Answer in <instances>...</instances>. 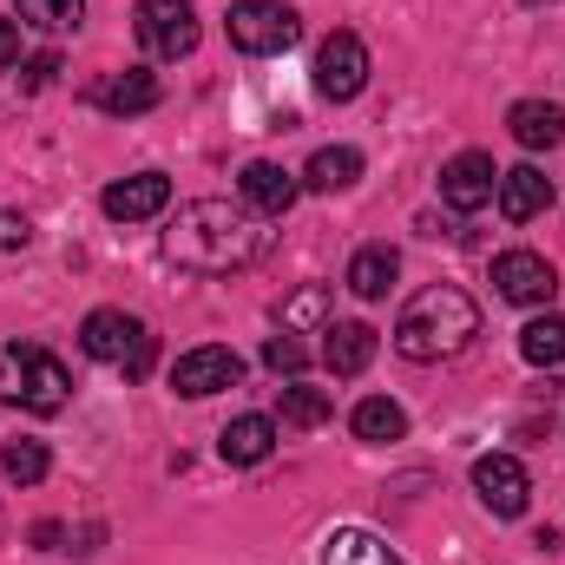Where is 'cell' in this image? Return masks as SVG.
Listing matches in <instances>:
<instances>
[{
  "label": "cell",
  "mask_w": 565,
  "mask_h": 565,
  "mask_svg": "<svg viewBox=\"0 0 565 565\" xmlns=\"http://www.w3.org/2000/svg\"><path fill=\"white\" fill-rule=\"evenodd\" d=\"M164 257L191 277H231V270H250L270 244L264 217L250 204H224V198H198V204H178L171 231L158 237Z\"/></svg>",
  "instance_id": "cell-1"
},
{
  "label": "cell",
  "mask_w": 565,
  "mask_h": 565,
  "mask_svg": "<svg viewBox=\"0 0 565 565\" xmlns=\"http://www.w3.org/2000/svg\"><path fill=\"white\" fill-rule=\"evenodd\" d=\"M473 335H480L473 296L454 289V282H434V289H422V296L402 309V322H395V355H408V362H447V355H460Z\"/></svg>",
  "instance_id": "cell-2"
},
{
  "label": "cell",
  "mask_w": 565,
  "mask_h": 565,
  "mask_svg": "<svg viewBox=\"0 0 565 565\" xmlns=\"http://www.w3.org/2000/svg\"><path fill=\"white\" fill-rule=\"evenodd\" d=\"M79 349H86L93 362L119 369L126 382H145L151 362H158V335L145 329L139 316H126V309H93V316L79 322Z\"/></svg>",
  "instance_id": "cell-3"
},
{
  "label": "cell",
  "mask_w": 565,
  "mask_h": 565,
  "mask_svg": "<svg viewBox=\"0 0 565 565\" xmlns=\"http://www.w3.org/2000/svg\"><path fill=\"white\" fill-rule=\"evenodd\" d=\"M224 26H231V46H237V53H257V60L289 53V46L302 40V20H296V7H282V0H237V7L224 13Z\"/></svg>",
  "instance_id": "cell-4"
},
{
  "label": "cell",
  "mask_w": 565,
  "mask_h": 565,
  "mask_svg": "<svg viewBox=\"0 0 565 565\" xmlns=\"http://www.w3.org/2000/svg\"><path fill=\"white\" fill-rule=\"evenodd\" d=\"M139 46L151 60H184L198 53V13L191 0H139Z\"/></svg>",
  "instance_id": "cell-5"
},
{
  "label": "cell",
  "mask_w": 565,
  "mask_h": 565,
  "mask_svg": "<svg viewBox=\"0 0 565 565\" xmlns=\"http://www.w3.org/2000/svg\"><path fill=\"white\" fill-rule=\"evenodd\" d=\"M237 382H244V355H237V349H224V342L184 349V355L171 362V388H178L184 402H204V395L237 388Z\"/></svg>",
  "instance_id": "cell-6"
},
{
  "label": "cell",
  "mask_w": 565,
  "mask_h": 565,
  "mask_svg": "<svg viewBox=\"0 0 565 565\" xmlns=\"http://www.w3.org/2000/svg\"><path fill=\"white\" fill-rule=\"evenodd\" d=\"M369 86V46H362V33H329L322 46H316V93L322 99H355Z\"/></svg>",
  "instance_id": "cell-7"
},
{
  "label": "cell",
  "mask_w": 565,
  "mask_h": 565,
  "mask_svg": "<svg viewBox=\"0 0 565 565\" xmlns=\"http://www.w3.org/2000/svg\"><path fill=\"white\" fill-rule=\"evenodd\" d=\"M473 493H480V507L493 520H520L526 500H533V480H526V467L513 454H480L473 460Z\"/></svg>",
  "instance_id": "cell-8"
},
{
  "label": "cell",
  "mask_w": 565,
  "mask_h": 565,
  "mask_svg": "<svg viewBox=\"0 0 565 565\" xmlns=\"http://www.w3.org/2000/svg\"><path fill=\"white\" fill-rule=\"evenodd\" d=\"M493 282H500L507 302H526V309H540V302L559 296V270H553L540 250H507V257H493Z\"/></svg>",
  "instance_id": "cell-9"
},
{
  "label": "cell",
  "mask_w": 565,
  "mask_h": 565,
  "mask_svg": "<svg viewBox=\"0 0 565 565\" xmlns=\"http://www.w3.org/2000/svg\"><path fill=\"white\" fill-rule=\"evenodd\" d=\"M493 191H500V171H493L487 151H460V158H447V171H440V198H447L460 217H467V211H487Z\"/></svg>",
  "instance_id": "cell-10"
},
{
  "label": "cell",
  "mask_w": 565,
  "mask_h": 565,
  "mask_svg": "<svg viewBox=\"0 0 565 565\" xmlns=\"http://www.w3.org/2000/svg\"><path fill=\"white\" fill-rule=\"evenodd\" d=\"M99 204H106V217H113V224H145V217H158V211L171 204V178H164V171H132V178H113Z\"/></svg>",
  "instance_id": "cell-11"
},
{
  "label": "cell",
  "mask_w": 565,
  "mask_h": 565,
  "mask_svg": "<svg viewBox=\"0 0 565 565\" xmlns=\"http://www.w3.org/2000/svg\"><path fill=\"white\" fill-rule=\"evenodd\" d=\"M237 191H244V204H250L257 217H282V211L302 198V178L282 171V164H270V158H250V164L237 171Z\"/></svg>",
  "instance_id": "cell-12"
},
{
  "label": "cell",
  "mask_w": 565,
  "mask_h": 565,
  "mask_svg": "<svg viewBox=\"0 0 565 565\" xmlns=\"http://www.w3.org/2000/svg\"><path fill=\"white\" fill-rule=\"evenodd\" d=\"M493 204H500V217H507V224H533V217L553 204V178H546L540 164H513V171H500Z\"/></svg>",
  "instance_id": "cell-13"
},
{
  "label": "cell",
  "mask_w": 565,
  "mask_h": 565,
  "mask_svg": "<svg viewBox=\"0 0 565 565\" xmlns=\"http://www.w3.org/2000/svg\"><path fill=\"white\" fill-rule=\"evenodd\" d=\"M322 565H408V559L369 526H335V533H322Z\"/></svg>",
  "instance_id": "cell-14"
},
{
  "label": "cell",
  "mask_w": 565,
  "mask_h": 565,
  "mask_svg": "<svg viewBox=\"0 0 565 565\" xmlns=\"http://www.w3.org/2000/svg\"><path fill=\"white\" fill-rule=\"evenodd\" d=\"M66 395H73V375L60 369V355L33 349V362H26V395H20V408H26V415H60V408H66Z\"/></svg>",
  "instance_id": "cell-15"
},
{
  "label": "cell",
  "mask_w": 565,
  "mask_h": 565,
  "mask_svg": "<svg viewBox=\"0 0 565 565\" xmlns=\"http://www.w3.org/2000/svg\"><path fill=\"white\" fill-rule=\"evenodd\" d=\"M270 447H277V422H270V415H237V422L217 434V454H224L231 467H264Z\"/></svg>",
  "instance_id": "cell-16"
},
{
  "label": "cell",
  "mask_w": 565,
  "mask_h": 565,
  "mask_svg": "<svg viewBox=\"0 0 565 565\" xmlns=\"http://www.w3.org/2000/svg\"><path fill=\"white\" fill-rule=\"evenodd\" d=\"M322 335H329V342H322L329 375H362V369L375 362V329H369V322H329Z\"/></svg>",
  "instance_id": "cell-17"
},
{
  "label": "cell",
  "mask_w": 565,
  "mask_h": 565,
  "mask_svg": "<svg viewBox=\"0 0 565 565\" xmlns=\"http://www.w3.org/2000/svg\"><path fill=\"white\" fill-rule=\"evenodd\" d=\"M93 99L106 106V113H119V119H139L158 106V73H145V66H126V73H113L106 86H93Z\"/></svg>",
  "instance_id": "cell-18"
},
{
  "label": "cell",
  "mask_w": 565,
  "mask_h": 565,
  "mask_svg": "<svg viewBox=\"0 0 565 565\" xmlns=\"http://www.w3.org/2000/svg\"><path fill=\"white\" fill-rule=\"evenodd\" d=\"M507 126H513V139L526 145V151H553L565 139V106H553V99H520L507 113Z\"/></svg>",
  "instance_id": "cell-19"
},
{
  "label": "cell",
  "mask_w": 565,
  "mask_h": 565,
  "mask_svg": "<svg viewBox=\"0 0 565 565\" xmlns=\"http://www.w3.org/2000/svg\"><path fill=\"white\" fill-rule=\"evenodd\" d=\"M402 277V257L388 250V244H369V250H355V264H349V289L362 296V302H382L388 289Z\"/></svg>",
  "instance_id": "cell-20"
},
{
  "label": "cell",
  "mask_w": 565,
  "mask_h": 565,
  "mask_svg": "<svg viewBox=\"0 0 565 565\" xmlns=\"http://www.w3.org/2000/svg\"><path fill=\"white\" fill-rule=\"evenodd\" d=\"M355 178H362V151H355V145H322V151L309 158V171H302L309 191H349Z\"/></svg>",
  "instance_id": "cell-21"
},
{
  "label": "cell",
  "mask_w": 565,
  "mask_h": 565,
  "mask_svg": "<svg viewBox=\"0 0 565 565\" xmlns=\"http://www.w3.org/2000/svg\"><path fill=\"white\" fill-rule=\"evenodd\" d=\"M355 440H402L408 434V415H402V402H388V395H369V402H355Z\"/></svg>",
  "instance_id": "cell-22"
},
{
  "label": "cell",
  "mask_w": 565,
  "mask_h": 565,
  "mask_svg": "<svg viewBox=\"0 0 565 565\" xmlns=\"http://www.w3.org/2000/svg\"><path fill=\"white\" fill-rule=\"evenodd\" d=\"M520 355H526L533 369H559L565 362V316H533V322L520 329Z\"/></svg>",
  "instance_id": "cell-23"
},
{
  "label": "cell",
  "mask_w": 565,
  "mask_h": 565,
  "mask_svg": "<svg viewBox=\"0 0 565 565\" xmlns=\"http://www.w3.org/2000/svg\"><path fill=\"white\" fill-rule=\"evenodd\" d=\"M20 26H46V33H73L86 20V0H13Z\"/></svg>",
  "instance_id": "cell-24"
},
{
  "label": "cell",
  "mask_w": 565,
  "mask_h": 565,
  "mask_svg": "<svg viewBox=\"0 0 565 565\" xmlns=\"http://www.w3.org/2000/svg\"><path fill=\"white\" fill-rule=\"evenodd\" d=\"M0 467H7V480H20V487H33V480H46V447L40 440H7L0 447Z\"/></svg>",
  "instance_id": "cell-25"
},
{
  "label": "cell",
  "mask_w": 565,
  "mask_h": 565,
  "mask_svg": "<svg viewBox=\"0 0 565 565\" xmlns=\"http://www.w3.org/2000/svg\"><path fill=\"white\" fill-rule=\"evenodd\" d=\"M316 422H329V395L289 382V388H282V427H316Z\"/></svg>",
  "instance_id": "cell-26"
},
{
  "label": "cell",
  "mask_w": 565,
  "mask_h": 565,
  "mask_svg": "<svg viewBox=\"0 0 565 565\" xmlns=\"http://www.w3.org/2000/svg\"><path fill=\"white\" fill-rule=\"evenodd\" d=\"M26 362H33V342H7L0 349V402H13V408L26 395Z\"/></svg>",
  "instance_id": "cell-27"
},
{
  "label": "cell",
  "mask_w": 565,
  "mask_h": 565,
  "mask_svg": "<svg viewBox=\"0 0 565 565\" xmlns=\"http://www.w3.org/2000/svg\"><path fill=\"white\" fill-rule=\"evenodd\" d=\"M329 316V289L322 282H309V289H296L289 302H282V329H309V322H322Z\"/></svg>",
  "instance_id": "cell-28"
},
{
  "label": "cell",
  "mask_w": 565,
  "mask_h": 565,
  "mask_svg": "<svg viewBox=\"0 0 565 565\" xmlns=\"http://www.w3.org/2000/svg\"><path fill=\"white\" fill-rule=\"evenodd\" d=\"M264 362H270L277 375H302V369H309V355H302V342H296L289 329H282V335H270V342H264Z\"/></svg>",
  "instance_id": "cell-29"
},
{
  "label": "cell",
  "mask_w": 565,
  "mask_h": 565,
  "mask_svg": "<svg viewBox=\"0 0 565 565\" xmlns=\"http://www.w3.org/2000/svg\"><path fill=\"white\" fill-rule=\"evenodd\" d=\"M53 73H60V53H33V60H26V73H20V86H26V93H46V86H53Z\"/></svg>",
  "instance_id": "cell-30"
},
{
  "label": "cell",
  "mask_w": 565,
  "mask_h": 565,
  "mask_svg": "<svg viewBox=\"0 0 565 565\" xmlns=\"http://www.w3.org/2000/svg\"><path fill=\"white\" fill-rule=\"evenodd\" d=\"M33 244V224L20 211H0V250H26Z\"/></svg>",
  "instance_id": "cell-31"
},
{
  "label": "cell",
  "mask_w": 565,
  "mask_h": 565,
  "mask_svg": "<svg viewBox=\"0 0 565 565\" xmlns=\"http://www.w3.org/2000/svg\"><path fill=\"white\" fill-rule=\"evenodd\" d=\"M20 60V20H0V66Z\"/></svg>",
  "instance_id": "cell-32"
},
{
  "label": "cell",
  "mask_w": 565,
  "mask_h": 565,
  "mask_svg": "<svg viewBox=\"0 0 565 565\" xmlns=\"http://www.w3.org/2000/svg\"><path fill=\"white\" fill-rule=\"evenodd\" d=\"M60 540H66V533H60V526H53V520H40V526H33V546H40V553H53V546H60Z\"/></svg>",
  "instance_id": "cell-33"
}]
</instances>
